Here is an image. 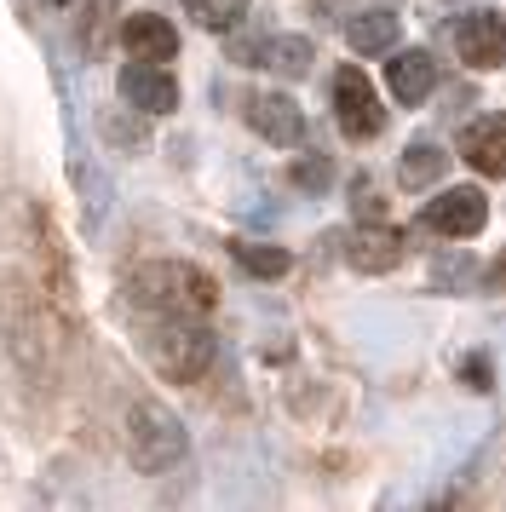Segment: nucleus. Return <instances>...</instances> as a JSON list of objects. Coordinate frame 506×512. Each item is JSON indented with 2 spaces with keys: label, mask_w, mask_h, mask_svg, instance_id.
Instances as JSON below:
<instances>
[{
  "label": "nucleus",
  "mask_w": 506,
  "mask_h": 512,
  "mask_svg": "<svg viewBox=\"0 0 506 512\" xmlns=\"http://www.w3.org/2000/svg\"><path fill=\"white\" fill-rule=\"evenodd\" d=\"M127 300L156 317H207L219 305V288L207 271L184 265V259H150L127 277Z\"/></svg>",
  "instance_id": "1"
},
{
  "label": "nucleus",
  "mask_w": 506,
  "mask_h": 512,
  "mask_svg": "<svg viewBox=\"0 0 506 512\" xmlns=\"http://www.w3.org/2000/svg\"><path fill=\"white\" fill-rule=\"evenodd\" d=\"M150 363H156L167 380H202L207 363H213V334L202 323H184V317H167L161 328H150Z\"/></svg>",
  "instance_id": "2"
},
{
  "label": "nucleus",
  "mask_w": 506,
  "mask_h": 512,
  "mask_svg": "<svg viewBox=\"0 0 506 512\" xmlns=\"http://www.w3.org/2000/svg\"><path fill=\"white\" fill-rule=\"evenodd\" d=\"M127 449H133L138 472H167L184 455V426L161 403H133V415H127Z\"/></svg>",
  "instance_id": "3"
},
{
  "label": "nucleus",
  "mask_w": 506,
  "mask_h": 512,
  "mask_svg": "<svg viewBox=\"0 0 506 512\" xmlns=\"http://www.w3.org/2000/svg\"><path fill=\"white\" fill-rule=\"evenodd\" d=\"M334 121H340L345 139H374L386 127V110H380V98H374V87L357 64L334 75Z\"/></svg>",
  "instance_id": "4"
},
{
  "label": "nucleus",
  "mask_w": 506,
  "mask_h": 512,
  "mask_svg": "<svg viewBox=\"0 0 506 512\" xmlns=\"http://www.w3.org/2000/svg\"><path fill=\"white\" fill-rule=\"evenodd\" d=\"M420 225L437 236H478L483 225H489V196L472 185H455L443 190V196H432L426 202V213H420Z\"/></svg>",
  "instance_id": "5"
},
{
  "label": "nucleus",
  "mask_w": 506,
  "mask_h": 512,
  "mask_svg": "<svg viewBox=\"0 0 506 512\" xmlns=\"http://www.w3.org/2000/svg\"><path fill=\"white\" fill-rule=\"evenodd\" d=\"M248 121H253V133L265 144H282V150H294L299 139H305V110H299L288 93H259L248 104Z\"/></svg>",
  "instance_id": "6"
},
{
  "label": "nucleus",
  "mask_w": 506,
  "mask_h": 512,
  "mask_svg": "<svg viewBox=\"0 0 506 512\" xmlns=\"http://www.w3.org/2000/svg\"><path fill=\"white\" fill-rule=\"evenodd\" d=\"M121 98H127V104H138L144 116H167V110L179 104V81L161 70V64L138 58V64H127V70H121Z\"/></svg>",
  "instance_id": "7"
},
{
  "label": "nucleus",
  "mask_w": 506,
  "mask_h": 512,
  "mask_svg": "<svg viewBox=\"0 0 506 512\" xmlns=\"http://www.w3.org/2000/svg\"><path fill=\"white\" fill-rule=\"evenodd\" d=\"M403 254H409V236L391 231V225H363V231H351V242H345V259H351L357 271H368V277L397 271Z\"/></svg>",
  "instance_id": "8"
},
{
  "label": "nucleus",
  "mask_w": 506,
  "mask_h": 512,
  "mask_svg": "<svg viewBox=\"0 0 506 512\" xmlns=\"http://www.w3.org/2000/svg\"><path fill=\"white\" fill-rule=\"evenodd\" d=\"M455 47L460 58L472 64V70H495L506 58V24L495 18V12H466L455 24Z\"/></svg>",
  "instance_id": "9"
},
{
  "label": "nucleus",
  "mask_w": 506,
  "mask_h": 512,
  "mask_svg": "<svg viewBox=\"0 0 506 512\" xmlns=\"http://www.w3.org/2000/svg\"><path fill=\"white\" fill-rule=\"evenodd\" d=\"M460 156L478 167L483 179H506V116H478L460 133Z\"/></svg>",
  "instance_id": "10"
},
{
  "label": "nucleus",
  "mask_w": 506,
  "mask_h": 512,
  "mask_svg": "<svg viewBox=\"0 0 506 512\" xmlns=\"http://www.w3.org/2000/svg\"><path fill=\"white\" fill-rule=\"evenodd\" d=\"M386 87H391V98H397L403 110L426 104V98H432V87H437L432 52H403V58H391V64H386Z\"/></svg>",
  "instance_id": "11"
},
{
  "label": "nucleus",
  "mask_w": 506,
  "mask_h": 512,
  "mask_svg": "<svg viewBox=\"0 0 506 512\" xmlns=\"http://www.w3.org/2000/svg\"><path fill=\"white\" fill-rule=\"evenodd\" d=\"M121 47L133 52V58L161 64V58H173V52H179V35H173V24L156 18V12H133V18L121 24Z\"/></svg>",
  "instance_id": "12"
},
{
  "label": "nucleus",
  "mask_w": 506,
  "mask_h": 512,
  "mask_svg": "<svg viewBox=\"0 0 506 512\" xmlns=\"http://www.w3.org/2000/svg\"><path fill=\"white\" fill-rule=\"evenodd\" d=\"M345 41L357 47V58H380L397 47V12H357L345 24Z\"/></svg>",
  "instance_id": "13"
},
{
  "label": "nucleus",
  "mask_w": 506,
  "mask_h": 512,
  "mask_svg": "<svg viewBox=\"0 0 506 512\" xmlns=\"http://www.w3.org/2000/svg\"><path fill=\"white\" fill-rule=\"evenodd\" d=\"M449 167V150H437V144H414V150H403V162H397V179H403V190H426Z\"/></svg>",
  "instance_id": "14"
},
{
  "label": "nucleus",
  "mask_w": 506,
  "mask_h": 512,
  "mask_svg": "<svg viewBox=\"0 0 506 512\" xmlns=\"http://www.w3.org/2000/svg\"><path fill=\"white\" fill-rule=\"evenodd\" d=\"M311 58H317V52H311V41H299V35H282V41L265 47V64H271L276 75H305Z\"/></svg>",
  "instance_id": "15"
},
{
  "label": "nucleus",
  "mask_w": 506,
  "mask_h": 512,
  "mask_svg": "<svg viewBox=\"0 0 506 512\" xmlns=\"http://www.w3.org/2000/svg\"><path fill=\"white\" fill-rule=\"evenodd\" d=\"M236 259H242V271H253V277H282L288 271V254L282 248H259V242H236Z\"/></svg>",
  "instance_id": "16"
},
{
  "label": "nucleus",
  "mask_w": 506,
  "mask_h": 512,
  "mask_svg": "<svg viewBox=\"0 0 506 512\" xmlns=\"http://www.w3.org/2000/svg\"><path fill=\"white\" fill-rule=\"evenodd\" d=\"M184 6L207 29H230V24H242V12H248V0H184Z\"/></svg>",
  "instance_id": "17"
},
{
  "label": "nucleus",
  "mask_w": 506,
  "mask_h": 512,
  "mask_svg": "<svg viewBox=\"0 0 506 512\" xmlns=\"http://www.w3.org/2000/svg\"><path fill=\"white\" fill-rule=\"evenodd\" d=\"M328 179H334V167H328V156H305V162H294V185L299 190H328Z\"/></svg>",
  "instance_id": "18"
},
{
  "label": "nucleus",
  "mask_w": 506,
  "mask_h": 512,
  "mask_svg": "<svg viewBox=\"0 0 506 512\" xmlns=\"http://www.w3.org/2000/svg\"><path fill=\"white\" fill-rule=\"evenodd\" d=\"M104 133L110 139H127V144H144V127L138 121H121V116H104Z\"/></svg>",
  "instance_id": "19"
},
{
  "label": "nucleus",
  "mask_w": 506,
  "mask_h": 512,
  "mask_svg": "<svg viewBox=\"0 0 506 512\" xmlns=\"http://www.w3.org/2000/svg\"><path fill=\"white\" fill-rule=\"evenodd\" d=\"M466 380H472V386H478V392H489V386H495V374H489V357H466Z\"/></svg>",
  "instance_id": "20"
}]
</instances>
